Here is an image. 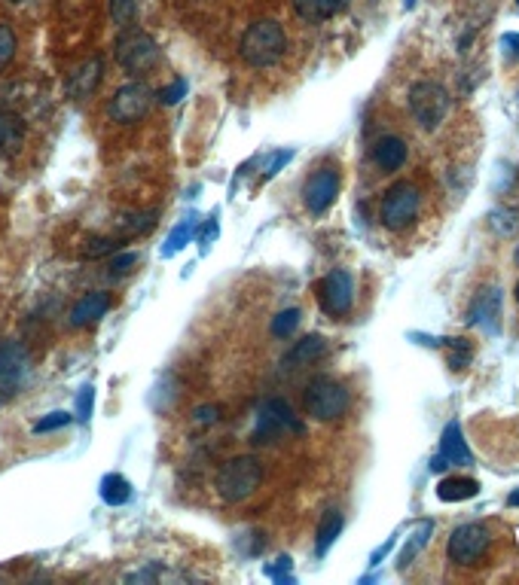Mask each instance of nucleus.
<instances>
[{
  "mask_svg": "<svg viewBox=\"0 0 519 585\" xmlns=\"http://www.w3.org/2000/svg\"><path fill=\"white\" fill-rule=\"evenodd\" d=\"M288 47L290 40L281 22L254 19L242 31V37H238V58L247 67H254V71H263V67H275L281 62L288 56Z\"/></svg>",
  "mask_w": 519,
  "mask_h": 585,
  "instance_id": "obj_1",
  "label": "nucleus"
},
{
  "mask_svg": "<svg viewBox=\"0 0 519 585\" xmlns=\"http://www.w3.org/2000/svg\"><path fill=\"white\" fill-rule=\"evenodd\" d=\"M263 478H266V467L257 454H236L217 469L214 488L227 503H242L260 488Z\"/></svg>",
  "mask_w": 519,
  "mask_h": 585,
  "instance_id": "obj_2",
  "label": "nucleus"
},
{
  "mask_svg": "<svg viewBox=\"0 0 519 585\" xmlns=\"http://www.w3.org/2000/svg\"><path fill=\"white\" fill-rule=\"evenodd\" d=\"M351 409V393L349 387L342 382L330 375H315L312 382L306 384V393H303V412L306 417L312 421H321V424H333V421H342Z\"/></svg>",
  "mask_w": 519,
  "mask_h": 585,
  "instance_id": "obj_3",
  "label": "nucleus"
},
{
  "mask_svg": "<svg viewBox=\"0 0 519 585\" xmlns=\"http://www.w3.org/2000/svg\"><path fill=\"white\" fill-rule=\"evenodd\" d=\"M114 58L129 77H147L150 71L160 67L162 49L153 34L132 25V28H125V31H119L117 43H114Z\"/></svg>",
  "mask_w": 519,
  "mask_h": 585,
  "instance_id": "obj_4",
  "label": "nucleus"
},
{
  "mask_svg": "<svg viewBox=\"0 0 519 585\" xmlns=\"http://www.w3.org/2000/svg\"><path fill=\"white\" fill-rule=\"evenodd\" d=\"M410 113L425 132H437L443 119L453 110V95L437 80H419L410 86Z\"/></svg>",
  "mask_w": 519,
  "mask_h": 585,
  "instance_id": "obj_5",
  "label": "nucleus"
},
{
  "mask_svg": "<svg viewBox=\"0 0 519 585\" xmlns=\"http://www.w3.org/2000/svg\"><path fill=\"white\" fill-rule=\"evenodd\" d=\"M303 436L306 433V424L299 421V415L290 409V402L284 400H266L260 406V415H257V427L251 433V443L254 445H272L278 443L281 436Z\"/></svg>",
  "mask_w": 519,
  "mask_h": 585,
  "instance_id": "obj_6",
  "label": "nucleus"
},
{
  "mask_svg": "<svg viewBox=\"0 0 519 585\" xmlns=\"http://www.w3.org/2000/svg\"><path fill=\"white\" fill-rule=\"evenodd\" d=\"M489 549H492V530L480 521H468L449 534L446 558L455 567H480L489 558Z\"/></svg>",
  "mask_w": 519,
  "mask_h": 585,
  "instance_id": "obj_7",
  "label": "nucleus"
},
{
  "mask_svg": "<svg viewBox=\"0 0 519 585\" xmlns=\"http://www.w3.org/2000/svg\"><path fill=\"white\" fill-rule=\"evenodd\" d=\"M419 208H422V195H419V189L412 184H406V180H401V184L388 186V193L382 195L379 219L385 229L401 232L419 217Z\"/></svg>",
  "mask_w": 519,
  "mask_h": 585,
  "instance_id": "obj_8",
  "label": "nucleus"
},
{
  "mask_svg": "<svg viewBox=\"0 0 519 585\" xmlns=\"http://www.w3.org/2000/svg\"><path fill=\"white\" fill-rule=\"evenodd\" d=\"M153 89L141 80H132L125 86H119L114 98L108 104V116L114 119L117 125H134L147 116L150 108H153Z\"/></svg>",
  "mask_w": 519,
  "mask_h": 585,
  "instance_id": "obj_9",
  "label": "nucleus"
},
{
  "mask_svg": "<svg viewBox=\"0 0 519 585\" xmlns=\"http://www.w3.org/2000/svg\"><path fill=\"white\" fill-rule=\"evenodd\" d=\"M315 299L327 317H345L355 305V280L342 269L330 271L315 284Z\"/></svg>",
  "mask_w": 519,
  "mask_h": 585,
  "instance_id": "obj_10",
  "label": "nucleus"
},
{
  "mask_svg": "<svg viewBox=\"0 0 519 585\" xmlns=\"http://www.w3.org/2000/svg\"><path fill=\"white\" fill-rule=\"evenodd\" d=\"M31 375V354L19 339H4L0 341V393L13 397L28 384Z\"/></svg>",
  "mask_w": 519,
  "mask_h": 585,
  "instance_id": "obj_11",
  "label": "nucleus"
},
{
  "mask_svg": "<svg viewBox=\"0 0 519 585\" xmlns=\"http://www.w3.org/2000/svg\"><path fill=\"white\" fill-rule=\"evenodd\" d=\"M340 195V171L336 165H321L308 174V180L303 184V204L308 214H324L330 204Z\"/></svg>",
  "mask_w": 519,
  "mask_h": 585,
  "instance_id": "obj_12",
  "label": "nucleus"
},
{
  "mask_svg": "<svg viewBox=\"0 0 519 585\" xmlns=\"http://www.w3.org/2000/svg\"><path fill=\"white\" fill-rule=\"evenodd\" d=\"M101 77H104V62H101V56H92V58L80 62L71 73H67L65 92L71 95L74 101H86V98L98 89Z\"/></svg>",
  "mask_w": 519,
  "mask_h": 585,
  "instance_id": "obj_13",
  "label": "nucleus"
},
{
  "mask_svg": "<svg viewBox=\"0 0 519 585\" xmlns=\"http://www.w3.org/2000/svg\"><path fill=\"white\" fill-rule=\"evenodd\" d=\"M327 351H330L327 339L318 336V332H308V336L293 341V345L288 348V354L281 357V366L288 372L303 369V366H308V363H318L321 357H327Z\"/></svg>",
  "mask_w": 519,
  "mask_h": 585,
  "instance_id": "obj_14",
  "label": "nucleus"
},
{
  "mask_svg": "<svg viewBox=\"0 0 519 585\" xmlns=\"http://www.w3.org/2000/svg\"><path fill=\"white\" fill-rule=\"evenodd\" d=\"M498 321H501V290L498 287H489V290L477 293V299H473V305L468 311V323L483 326L486 332H495L498 330Z\"/></svg>",
  "mask_w": 519,
  "mask_h": 585,
  "instance_id": "obj_15",
  "label": "nucleus"
},
{
  "mask_svg": "<svg viewBox=\"0 0 519 585\" xmlns=\"http://www.w3.org/2000/svg\"><path fill=\"white\" fill-rule=\"evenodd\" d=\"M373 162L376 168L382 174H394L403 168L406 156H410V150H406V141H401L397 134H385V138H379L373 143Z\"/></svg>",
  "mask_w": 519,
  "mask_h": 585,
  "instance_id": "obj_16",
  "label": "nucleus"
},
{
  "mask_svg": "<svg viewBox=\"0 0 519 585\" xmlns=\"http://www.w3.org/2000/svg\"><path fill=\"white\" fill-rule=\"evenodd\" d=\"M110 305H114V299H110V293H104V290L80 296V299L74 302V308H71V326H77V330H80V326H89V323L101 321V317L110 311Z\"/></svg>",
  "mask_w": 519,
  "mask_h": 585,
  "instance_id": "obj_17",
  "label": "nucleus"
},
{
  "mask_svg": "<svg viewBox=\"0 0 519 585\" xmlns=\"http://www.w3.org/2000/svg\"><path fill=\"white\" fill-rule=\"evenodd\" d=\"M440 454L446 458V463H455V467H471L473 463V452H471V445L464 443V433L458 427V421H449L446 427H443Z\"/></svg>",
  "mask_w": 519,
  "mask_h": 585,
  "instance_id": "obj_18",
  "label": "nucleus"
},
{
  "mask_svg": "<svg viewBox=\"0 0 519 585\" xmlns=\"http://www.w3.org/2000/svg\"><path fill=\"white\" fill-rule=\"evenodd\" d=\"M293 13L306 22V25H321V22L340 16V13L349 6V0H290Z\"/></svg>",
  "mask_w": 519,
  "mask_h": 585,
  "instance_id": "obj_19",
  "label": "nucleus"
},
{
  "mask_svg": "<svg viewBox=\"0 0 519 585\" xmlns=\"http://www.w3.org/2000/svg\"><path fill=\"white\" fill-rule=\"evenodd\" d=\"M25 134H28L25 119L10 110H0V156L19 153L22 143H25Z\"/></svg>",
  "mask_w": 519,
  "mask_h": 585,
  "instance_id": "obj_20",
  "label": "nucleus"
},
{
  "mask_svg": "<svg viewBox=\"0 0 519 585\" xmlns=\"http://www.w3.org/2000/svg\"><path fill=\"white\" fill-rule=\"evenodd\" d=\"M480 494V482L471 476H446L437 485V497L443 503H462V500H471Z\"/></svg>",
  "mask_w": 519,
  "mask_h": 585,
  "instance_id": "obj_21",
  "label": "nucleus"
},
{
  "mask_svg": "<svg viewBox=\"0 0 519 585\" xmlns=\"http://www.w3.org/2000/svg\"><path fill=\"white\" fill-rule=\"evenodd\" d=\"M431 534H434V521L431 519H425V521H419L416 524V530H412L410 537H406V543H403V549L401 555H397V567L406 570L416 561V555L425 549L428 543H431Z\"/></svg>",
  "mask_w": 519,
  "mask_h": 585,
  "instance_id": "obj_22",
  "label": "nucleus"
},
{
  "mask_svg": "<svg viewBox=\"0 0 519 585\" xmlns=\"http://www.w3.org/2000/svg\"><path fill=\"white\" fill-rule=\"evenodd\" d=\"M342 524H345V519H342L340 509H327V512L321 515V521H318V534H315V552H318L321 558H324L330 546L336 543V537L342 534Z\"/></svg>",
  "mask_w": 519,
  "mask_h": 585,
  "instance_id": "obj_23",
  "label": "nucleus"
},
{
  "mask_svg": "<svg viewBox=\"0 0 519 585\" xmlns=\"http://www.w3.org/2000/svg\"><path fill=\"white\" fill-rule=\"evenodd\" d=\"M123 245H125V238H119V235H92V238L82 241L80 256L82 260H101V256L119 254Z\"/></svg>",
  "mask_w": 519,
  "mask_h": 585,
  "instance_id": "obj_24",
  "label": "nucleus"
},
{
  "mask_svg": "<svg viewBox=\"0 0 519 585\" xmlns=\"http://www.w3.org/2000/svg\"><path fill=\"white\" fill-rule=\"evenodd\" d=\"M101 500L108 506H125L132 500V485L125 476L119 473H108L101 478Z\"/></svg>",
  "mask_w": 519,
  "mask_h": 585,
  "instance_id": "obj_25",
  "label": "nucleus"
},
{
  "mask_svg": "<svg viewBox=\"0 0 519 585\" xmlns=\"http://www.w3.org/2000/svg\"><path fill=\"white\" fill-rule=\"evenodd\" d=\"M193 235H195V214H190L186 219H180L175 229H171L169 241H165V247H162V256H165V260H169V256H175L177 250H184L186 245H190Z\"/></svg>",
  "mask_w": 519,
  "mask_h": 585,
  "instance_id": "obj_26",
  "label": "nucleus"
},
{
  "mask_svg": "<svg viewBox=\"0 0 519 585\" xmlns=\"http://www.w3.org/2000/svg\"><path fill=\"white\" fill-rule=\"evenodd\" d=\"M119 238H134V235H147L156 226V211H141V214H129L119 219Z\"/></svg>",
  "mask_w": 519,
  "mask_h": 585,
  "instance_id": "obj_27",
  "label": "nucleus"
},
{
  "mask_svg": "<svg viewBox=\"0 0 519 585\" xmlns=\"http://www.w3.org/2000/svg\"><path fill=\"white\" fill-rule=\"evenodd\" d=\"M489 226L498 238H510V235L519 232V211L516 208H495L489 214Z\"/></svg>",
  "mask_w": 519,
  "mask_h": 585,
  "instance_id": "obj_28",
  "label": "nucleus"
},
{
  "mask_svg": "<svg viewBox=\"0 0 519 585\" xmlns=\"http://www.w3.org/2000/svg\"><path fill=\"white\" fill-rule=\"evenodd\" d=\"M299 321H303V311H299V308H284V311H278V314L272 317V323H269V332H272L275 339H288V336L297 332Z\"/></svg>",
  "mask_w": 519,
  "mask_h": 585,
  "instance_id": "obj_29",
  "label": "nucleus"
},
{
  "mask_svg": "<svg viewBox=\"0 0 519 585\" xmlns=\"http://www.w3.org/2000/svg\"><path fill=\"white\" fill-rule=\"evenodd\" d=\"M449 345V357H446V363H449V369L453 372H462V369H468L471 366V360H473V345L468 339H443Z\"/></svg>",
  "mask_w": 519,
  "mask_h": 585,
  "instance_id": "obj_30",
  "label": "nucleus"
},
{
  "mask_svg": "<svg viewBox=\"0 0 519 585\" xmlns=\"http://www.w3.org/2000/svg\"><path fill=\"white\" fill-rule=\"evenodd\" d=\"M138 10H141L138 0H110V16H114V25L119 28V31H125V28L134 25Z\"/></svg>",
  "mask_w": 519,
  "mask_h": 585,
  "instance_id": "obj_31",
  "label": "nucleus"
},
{
  "mask_svg": "<svg viewBox=\"0 0 519 585\" xmlns=\"http://www.w3.org/2000/svg\"><path fill=\"white\" fill-rule=\"evenodd\" d=\"M19 52V37L13 31L6 22H0V73L6 71V67L13 65V58H16Z\"/></svg>",
  "mask_w": 519,
  "mask_h": 585,
  "instance_id": "obj_32",
  "label": "nucleus"
},
{
  "mask_svg": "<svg viewBox=\"0 0 519 585\" xmlns=\"http://www.w3.org/2000/svg\"><path fill=\"white\" fill-rule=\"evenodd\" d=\"M92 402H95V387L82 384L77 393V415H74L80 424H89V417H92Z\"/></svg>",
  "mask_w": 519,
  "mask_h": 585,
  "instance_id": "obj_33",
  "label": "nucleus"
},
{
  "mask_svg": "<svg viewBox=\"0 0 519 585\" xmlns=\"http://www.w3.org/2000/svg\"><path fill=\"white\" fill-rule=\"evenodd\" d=\"M74 421L71 412H49L47 417H40V421L34 424V433H52V430H62L67 424Z\"/></svg>",
  "mask_w": 519,
  "mask_h": 585,
  "instance_id": "obj_34",
  "label": "nucleus"
},
{
  "mask_svg": "<svg viewBox=\"0 0 519 585\" xmlns=\"http://www.w3.org/2000/svg\"><path fill=\"white\" fill-rule=\"evenodd\" d=\"M180 98H186V80H175L171 86H162L160 92H156V101L165 104V108H175Z\"/></svg>",
  "mask_w": 519,
  "mask_h": 585,
  "instance_id": "obj_35",
  "label": "nucleus"
},
{
  "mask_svg": "<svg viewBox=\"0 0 519 585\" xmlns=\"http://www.w3.org/2000/svg\"><path fill=\"white\" fill-rule=\"evenodd\" d=\"M108 265L114 275H125V271H132V265H138V254H132V250H119V254L110 256Z\"/></svg>",
  "mask_w": 519,
  "mask_h": 585,
  "instance_id": "obj_36",
  "label": "nucleus"
},
{
  "mask_svg": "<svg viewBox=\"0 0 519 585\" xmlns=\"http://www.w3.org/2000/svg\"><path fill=\"white\" fill-rule=\"evenodd\" d=\"M221 421V406H199L195 409V424H217Z\"/></svg>",
  "mask_w": 519,
  "mask_h": 585,
  "instance_id": "obj_37",
  "label": "nucleus"
},
{
  "mask_svg": "<svg viewBox=\"0 0 519 585\" xmlns=\"http://www.w3.org/2000/svg\"><path fill=\"white\" fill-rule=\"evenodd\" d=\"M501 47H507L510 52H514V56L519 58V34H514V31H507L501 37Z\"/></svg>",
  "mask_w": 519,
  "mask_h": 585,
  "instance_id": "obj_38",
  "label": "nucleus"
},
{
  "mask_svg": "<svg viewBox=\"0 0 519 585\" xmlns=\"http://www.w3.org/2000/svg\"><path fill=\"white\" fill-rule=\"evenodd\" d=\"M394 543H397V537H391V539H388V543H385V546H379V549H376V552H373V558H370V564H379V561H382V558H385V555L391 552V546H394Z\"/></svg>",
  "mask_w": 519,
  "mask_h": 585,
  "instance_id": "obj_39",
  "label": "nucleus"
},
{
  "mask_svg": "<svg viewBox=\"0 0 519 585\" xmlns=\"http://www.w3.org/2000/svg\"><path fill=\"white\" fill-rule=\"evenodd\" d=\"M449 463H446V458H443V454H437V458H431V469L434 473H443V469H446Z\"/></svg>",
  "mask_w": 519,
  "mask_h": 585,
  "instance_id": "obj_40",
  "label": "nucleus"
},
{
  "mask_svg": "<svg viewBox=\"0 0 519 585\" xmlns=\"http://www.w3.org/2000/svg\"><path fill=\"white\" fill-rule=\"evenodd\" d=\"M510 506H519V491H516V494H510Z\"/></svg>",
  "mask_w": 519,
  "mask_h": 585,
  "instance_id": "obj_41",
  "label": "nucleus"
},
{
  "mask_svg": "<svg viewBox=\"0 0 519 585\" xmlns=\"http://www.w3.org/2000/svg\"><path fill=\"white\" fill-rule=\"evenodd\" d=\"M6 4H13V6H22V4H28V0H6Z\"/></svg>",
  "mask_w": 519,
  "mask_h": 585,
  "instance_id": "obj_42",
  "label": "nucleus"
},
{
  "mask_svg": "<svg viewBox=\"0 0 519 585\" xmlns=\"http://www.w3.org/2000/svg\"><path fill=\"white\" fill-rule=\"evenodd\" d=\"M514 293H516V302H519V280H516V290Z\"/></svg>",
  "mask_w": 519,
  "mask_h": 585,
  "instance_id": "obj_43",
  "label": "nucleus"
},
{
  "mask_svg": "<svg viewBox=\"0 0 519 585\" xmlns=\"http://www.w3.org/2000/svg\"><path fill=\"white\" fill-rule=\"evenodd\" d=\"M516 265H519V247H516Z\"/></svg>",
  "mask_w": 519,
  "mask_h": 585,
  "instance_id": "obj_44",
  "label": "nucleus"
},
{
  "mask_svg": "<svg viewBox=\"0 0 519 585\" xmlns=\"http://www.w3.org/2000/svg\"><path fill=\"white\" fill-rule=\"evenodd\" d=\"M516 10H519V0H516Z\"/></svg>",
  "mask_w": 519,
  "mask_h": 585,
  "instance_id": "obj_45",
  "label": "nucleus"
}]
</instances>
